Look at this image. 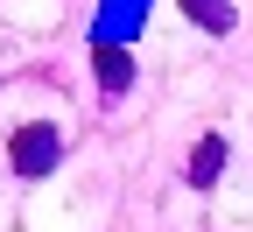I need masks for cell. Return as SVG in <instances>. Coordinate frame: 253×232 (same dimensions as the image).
<instances>
[{
  "label": "cell",
  "instance_id": "cell-3",
  "mask_svg": "<svg viewBox=\"0 0 253 232\" xmlns=\"http://www.w3.org/2000/svg\"><path fill=\"white\" fill-rule=\"evenodd\" d=\"M218 169H225V141H218V134H204V141H197V155H190V183H197V190H211V183H218Z\"/></svg>",
  "mask_w": 253,
  "mask_h": 232
},
{
  "label": "cell",
  "instance_id": "cell-2",
  "mask_svg": "<svg viewBox=\"0 0 253 232\" xmlns=\"http://www.w3.org/2000/svg\"><path fill=\"white\" fill-rule=\"evenodd\" d=\"M91 63H99V92H106V98H120L126 85H134V49L99 43V49H91Z\"/></svg>",
  "mask_w": 253,
  "mask_h": 232
},
{
  "label": "cell",
  "instance_id": "cell-1",
  "mask_svg": "<svg viewBox=\"0 0 253 232\" xmlns=\"http://www.w3.org/2000/svg\"><path fill=\"white\" fill-rule=\"evenodd\" d=\"M56 155H63V141H56V127H49V120H28L21 134L7 141L14 176H49V169H56Z\"/></svg>",
  "mask_w": 253,
  "mask_h": 232
},
{
  "label": "cell",
  "instance_id": "cell-4",
  "mask_svg": "<svg viewBox=\"0 0 253 232\" xmlns=\"http://www.w3.org/2000/svg\"><path fill=\"white\" fill-rule=\"evenodd\" d=\"M183 14L197 28H211V36H225V28H232V0H183Z\"/></svg>",
  "mask_w": 253,
  "mask_h": 232
}]
</instances>
